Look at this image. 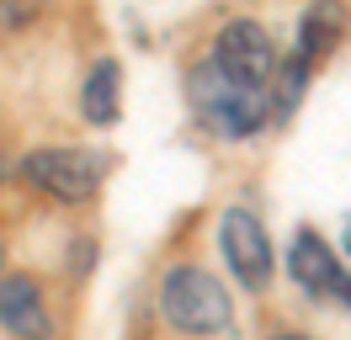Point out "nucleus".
Returning <instances> with one entry per match:
<instances>
[{
    "instance_id": "obj_1",
    "label": "nucleus",
    "mask_w": 351,
    "mask_h": 340,
    "mask_svg": "<svg viewBox=\"0 0 351 340\" xmlns=\"http://www.w3.org/2000/svg\"><path fill=\"white\" fill-rule=\"evenodd\" d=\"M186 106H192V117H197L208 133L234 138V144H240V138H256V133L271 123V90L229 75L213 53L186 69Z\"/></svg>"
},
{
    "instance_id": "obj_2",
    "label": "nucleus",
    "mask_w": 351,
    "mask_h": 340,
    "mask_svg": "<svg viewBox=\"0 0 351 340\" xmlns=\"http://www.w3.org/2000/svg\"><path fill=\"white\" fill-rule=\"evenodd\" d=\"M160 319L181 335H219V330H229L234 308H229V293L213 271L171 266L160 276Z\"/></svg>"
},
{
    "instance_id": "obj_3",
    "label": "nucleus",
    "mask_w": 351,
    "mask_h": 340,
    "mask_svg": "<svg viewBox=\"0 0 351 340\" xmlns=\"http://www.w3.org/2000/svg\"><path fill=\"white\" fill-rule=\"evenodd\" d=\"M101 170H107L101 154L53 144V149H32V154H22L16 175H22L32 191H48L53 202H90L96 186H101Z\"/></svg>"
},
{
    "instance_id": "obj_4",
    "label": "nucleus",
    "mask_w": 351,
    "mask_h": 340,
    "mask_svg": "<svg viewBox=\"0 0 351 340\" xmlns=\"http://www.w3.org/2000/svg\"><path fill=\"white\" fill-rule=\"evenodd\" d=\"M219 245H223V260H229V271L240 276L250 293H261L266 282H271V239H266L261 218L250 208H229L219 223Z\"/></svg>"
},
{
    "instance_id": "obj_5",
    "label": "nucleus",
    "mask_w": 351,
    "mask_h": 340,
    "mask_svg": "<svg viewBox=\"0 0 351 340\" xmlns=\"http://www.w3.org/2000/svg\"><path fill=\"white\" fill-rule=\"evenodd\" d=\"M213 59L229 69V75H240V80H250V85H271V75H277V53H271V32H266L261 21H250V16H240V21H223V32H219V42H213Z\"/></svg>"
},
{
    "instance_id": "obj_6",
    "label": "nucleus",
    "mask_w": 351,
    "mask_h": 340,
    "mask_svg": "<svg viewBox=\"0 0 351 340\" xmlns=\"http://www.w3.org/2000/svg\"><path fill=\"white\" fill-rule=\"evenodd\" d=\"M0 324H5V335H16V340H48L53 335V319H48V303H43V282L32 271L0 276Z\"/></svg>"
},
{
    "instance_id": "obj_7",
    "label": "nucleus",
    "mask_w": 351,
    "mask_h": 340,
    "mask_svg": "<svg viewBox=\"0 0 351 340\" xmlns=\"http://www.w3.org/2000/svg\"><path fill=\"white\" fill-rule=\"evenodd\" d=\"M287 271H293V282H298L308 298H330V303L341 293V282L351 276V271H341V260L330 255V245L314 229L293 234V245H287Z\"/></svg>"
},
{
    "instance_id": "obj_8",
    "label": "nucleus",
    "mask_w": 351,
    "mask_h": 340,
    "mask_svg": "<svg viewBox=\"0 0 351 340\" xmlns=\"http://www.w3.org/2000/svg\"><path fill=\"white\" fill-rule=\"evenodd\" d=\"M80 112H86L96 127L117 123V112H123V69H117V59H96L90 64L86 85H80Z\"/></svg>"
},
{
    "instance_id": "obj_9",
    "label": "nucleus",
    "mask_w": 351,
    "mask_h": 340,
    "mask_svg": "<svg viewBox=\"0 0 351 340\" xmlns=\"http://www.w3.org/2000/svg\"><path fill=\"white\" fill-rule=\"evenodd\" d=\"M304 85H308V64L293 53V59L277 64V75H271V123H287L293 112H298V101H304Z\"/></svg>"
},
{
    "instance_id": "obj_10",
    "label": "nucleus",
    "mask_w": 351,
    "mask_h": 340,
    "mask_svg": "<svg viewBox=\"0 0 351 340\" xmlns=\"http://www.w3.org/2000/svg\"><path fill=\"white\" fill-rule=\"evenodd\" d=\"M330 42H335V16H330V11H308V16L298 21V48H293V53L308 64V59H319Z\"/></svg>"
},
{
    "instance_id": "obj_11",
    "label": "nucleus",
    "mask_w": 351,
    "mask_h": 340,
    "mask_svg": "<svg viewBox=\"0 0 351 340\" xmlns=\"http://www.w3.org/2000/svg\"><path fill=\"white\" fill-rule=\"evenodd\" d=\"M266 340H308V335H287V330H282V335H266Z\"/></svg>"
},
{
    "instance_id": "obj_12",
    "label": "nucleus",
    "mask_w": 351,
    "mask_h": 340,
    "mask_svg": "<svg viewBox=\"0 0 351 340\" xmlns=\"http://www.w3.org/2000/svg\"><path fill=\"white\" fill-rule=\"evenodd\" d=\"M5 170H11V165H5V154H0V181H5Z\"/></svg>"
},
{
    "instance_id": "obj_13",
    "label": "nucleus",
    "mask_w": 351,
    "mask_h": 340,
    "mask_svg": "<svg viewBox=\"0 0 351 340\" xmlns=\"http://www.w3.org/2000/svg\"><path fill=\"white\" fill-rule=\"evenodd\" d=\"M346 255H351V223H346Z\"/></svg>"
},
{
    "instance_id": "obj_14",
    "label": "nucleus",
    "mask_w": 351,
    "mask_h": 340,
    "mask_svg": "<svg viewBox=\"0 0 351 340\" xmlns=\"http://www.w3.org/2000/svg\"><path fill=\"white\" fill-rule=\"evenodd\" d=\"M0 266H5V250H0Z\"/></svg>"
}]
</instances>
